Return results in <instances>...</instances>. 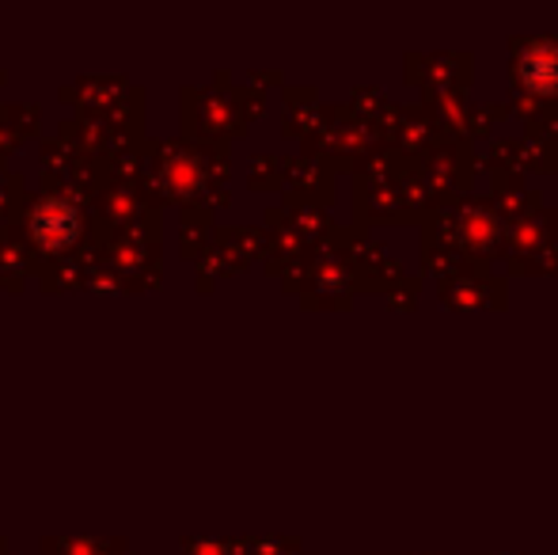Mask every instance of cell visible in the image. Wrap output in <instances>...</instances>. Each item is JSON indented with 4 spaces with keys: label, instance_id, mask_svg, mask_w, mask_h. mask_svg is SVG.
I'll return each mask as SVG.
<instances>
[{
    "label": "cell",
    "instance_id": "cell-1",
    "mask_svg": "<svg viewBox=\"0 0 558 555\" xmlns=\"http://www.w3.org/2000/svg\"><path fill=\"white\" fill-rule=\"evenodd\" d=\"M521 81L532 92H555L558 88V43H532L521 53Z\"/></svg>",
    "mask_w": 558,
    "mask_h": 555
}]
</instances>
